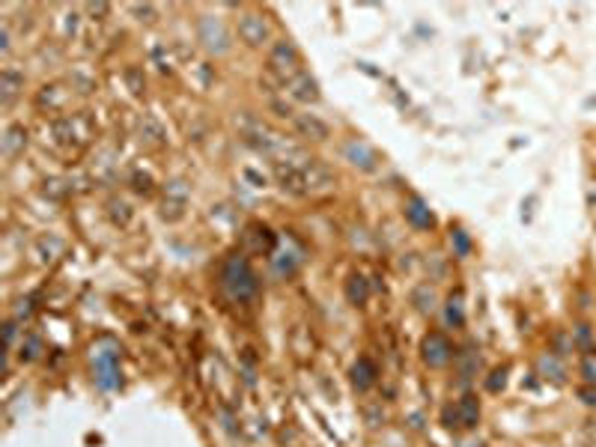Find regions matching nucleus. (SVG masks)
I'll list each match as a JSON object with an SVG mask.
<instances>
[{
    "label": "nucleus",
    "mask_w": 596,
    "mask_h": 447,
    "mask_svg": "<svg viewBox=\"0 0 596 447\" xmlns=\"http://www.w3.org/2000/svg\"><path fill=\"white\" fill-rule=\"evenodd\" d=\"M221 281H224L227 295L236 298V301H251L253 295H257V289H260L257 274H253V268H251V263L245 260V256H233V260H227Z\"/></svg>",
    "instance_id": "1"
},
{
    "label": "nucleus",
    "mask_w": 596,
    "mask_h": 447,
    "mask_svg": "<svg viewBox=\"0 0 596 447\" xmlns=\"http://www.w3.org/2000/svg\"><path fill=\"white\" fill-rule=\"evenodd\" d=\"M269 66H271V72H278L283 78V81H292L295 75H301V57H298V48L290 39H281L271 48Z\"/></svg>",
    "instance_id": "2"
},
{
    "label": "nucleus",
    "mask_w": 596,
    "mask_h": 447,
    "mask_svg": "<svg viewBox=\"0 0 596 447\" xmlns=\"http://www.w3.org/2000/svg\"><path fill=\"white\" fill-rule=\"evenodd\" d=\"M450 343L445 334H429V337L424 340V358H426V364H433V367H441V364H447L450 361Z\"/></svg>",
    "instance_id": "3"
},
{
    "label": "nucleus",
    "mask_w": 596,
    "mask_h": 447,
    "mask_svg": "<svg viewBox=\"0 0 596 447\" xmlns=\"http://www.w3.org/2000/svg\"><path fill=\"white\" fill-rule=\"evenodd\" d=\"M343 155L346 159L355 164V167H361V170H373V167H376V149L373 147H367V143L364 140H349L346 147H343Z\"/></svg>",
    "instance_id": "4"
},
{
    "label": "nucleus",
    "mask_w": 596,
    "mask_h": 447,
    "mask_svg": "<svg viewBox=\"0 0 596 447\" xmlns=\"http://www.w3.org/2000/svg\"><path fill=\"white\" fill-rule=\"evenodd\" d=\"M239 36L248 45H262L269 39V24L262 21V15H245L239 21Z\"/></svg>",
    "instance_id": "5"
},
{
    "label": "nucleus",
    "mask_w": 596,
    "mask_h": 447,
    "mask_svg": "<svg viewBox=\"0 0 596 447\" xmlns=\"http://www.w3.org/2000/svg\"><path fill=\"white\" fill-rule=\"evenodd\" d=\"M200 39H203V45L209 51H227V33H224V27H221V21H215V18H203L200 21Z\"/></svg>",
    "instance_id": "6"
},
{
    "label": "nucleus",
    "mask_w": 596,
    "mask_h": 447,
    "mask_svg": "<svg viewBox=\"0 0 596 447\" xmlns=\"http://www.w3.org/2000/svg\"><path fill=\"white\" fill-rule=\"evenodd\" d=\"M292 122L301 138H311V140H325L328 138V126L322 119H316L313 114H292Z\"/></svg>",
    "instance_id": "7"
},
{
    "label": "nucleus",
    "mask_w": 596,
    "mask_h": 447,
    "mask_svg": "<svg viewBox=\"0 0 596 447\" xmlns=\"http://www.w3.org/2000/svg\"><path fill=\"white\" fill-rule=\"evenodd\" d=\"M286 87H290V96L298 98V102H316V98H319V87H316V81L307 72L295 75L292 81H286Z\"/></svg>",
    "instance_id": "8"
},
{
    "label": "nucleus",
    "mask_w": 596,
    "mask_h": 447,
    "mask_svg": "<svg viewBox=\"0 0 596 447\" xmlns=\"http://www.w3.org/2000/svg\"><path fill=\"white\" fill-rule=\"evenodd\" d=\"M373 379H376V367H373L367 358H361V361L355 364V370H352V382H355V388H370L373 385Z\"/></svg>",
    "instance_id": "9"
},
{
    "label": "nucleus",
    "mask_w": 596,
    "mask_h": 447,
    "mask_svg": "<svg viewBox=\"0 0 596 447\" xmlns=\"http://www.w3.org/2000/svg\"><path fill=\"white\" fill-rule=\"evenodd\" d=\"M405 215H408V221H412L415 227H433V215H429V209L421 203V200H412L408 209H405Z\"/></svg>",
    "instance_id": "10"
},
{
    "label": "nucleus",
    "mask_w": 596,
    "mask_h": 447,
    "mask_svg": "<svg viewBox=\"0 0 596 447\" xmlns=\"http://www.w3.org/2000/svg\"><path fill=\"white\" fill-rule=\"evenodd\" d=\"M21 87H24V81H21V78H18L15 72H9V69H6L3 75H0V89H3V105L13 102L15 93H18Z\"/></svg>",
    "instance_id": "11"
},
{
    "label": "nucleus",
    "mask_w": 596,
    "mask_h": 447,
    "mask_svg": "<svg viewBox=\"0 0 596 447\" xmlns=\"http://www.w3.org/2000/svg\"><path fill=\"white\" fill-rule=\"evenodd\" d=\"M459 415H462V423H465V427H471V423H477V402H474L471 397H465L459 402Z\"/></svg>",
    "instance_id": "12"
},
{
    "label": "nucleus",
    "mask_w": 596,
    "mask_h": 447,
    "mask_svg": "<svg viewBox=\"0 0 596 447\" xmlns=\"http://www.w3.org/2000/svg\"><path fill=\"white\" fill-rule=\"evenodd\" d=\"M364 298H367V284H364V277H352V284H349V301L361 305Z\"/></svg>",
    "instance_id": "13"
},
{
    "label": "nucleus",
    "mask_w": 596,
    "mask_h": 447,
    "mask_svg": "<svg viewBox=\"0 0 596 447\" xmlns=\"http://www.w3.org/2000/svg\"><path fill=\"white\" fill-rule=\"evenodd\" d=\"M24 138H27V134L21 131V129H13V131L6 134V140H3V149L6 152H15V147H18V143H24Z\"/></svg>",
    "instance_id": "14"
},
{
    "label": "nucleus",
    "mask_w": 596,
    "mask_h": 447,
    "mask_svg": "<svg viewBox=\"0 0 596 447\" xmlns=\"http://www.w3.org/2000/svg\"><path fill=\"white\" fill-rule=\"evenodd\" d=\"M454 239H456V244H459V254H468V239L462 236V230L454 233Z\"/></svg>",
    "instance_id": "15"
},
{
    "label": "nucleus",
    "mask_w": 596,
    "mask_h": 447,
    "mask_svg": "<svg viewBox=\"0 0 596 447\" xmlns=\"http://www.w3.org/2000/svg\"><path fill=\"white\" fill-rule=\"evenodd\" d=\"M584 376H588V382H596V367H593V361L584 364Z\"/></svg>",
    "instance_id": "16"
},
{
    "label": "nucleus",
    "mask_w": 596,
    "mask_h": 447,
    "mask_svg": "<svg viewBox=\"0 0 596 447\" xmlns=\"http://www.w3.org/2000/svg\"><path fill=\"white\" fill-rule=\"evenodd\" d=\"M581 397H584L588 406H596V390H581Z\"/></svg>",
    "instance_id": "17"
}]
</instances>
